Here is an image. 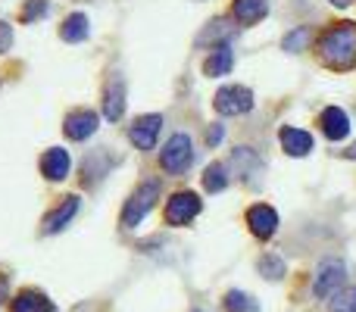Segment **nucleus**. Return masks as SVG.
<instances>
[{
	"label": "nucleus",
	"mask_w": 356,
	"mask_h": 312,
	"mask_svg": "<svg viewBox=\"0 0 356 312\" xmlns=\"http://www.w3.org/2000/svg\"><path fill=\"white\" fill-rule=\"evenodd\" d=\"M222 306H225V312H259L257 300L250 294H244V290H228Z\"/></svg>",
	"instance_id": "obj_20"
},
{
	"label": "nucleus",
	"mask_w": 356,
	"mask_h": 312,
	"mask_svg": "<svg viewBox=\"0 0 356 312\" xmlns=\"http://www.w3.org/2000/svg\"><path fill=\"white\" fill-rule=\"evenodd\" d=\"M269 13V0H234V19L241 25H257Z\"/></svg>",
	"instance_id": "obj_16"
},
{
	"label": "nucleus",
	"mask_w": 356,
	"mask_h": 312,
	"mask_svg": "<svg viewBox=\"0 0 356 312\" xmlns=\"http://www.w3.org/2000/svg\"><path fill=\"white\" fill-rule=\"evenodd\" d=\"M309 41V28L307 25H300V28H294L288 38H284V50H291V54H300L303 47H307Z\"/></svg>",
	"instance_id": "obj_24"
},
{
	"label": "nucleus",
	"mask_w": 356,
	"mask_h": 312,
	"mask_svg": "<svg viewBox=\"0 0 356 312\" xmlns=\"http://www.w3.org/2000/svg\"><path fill=\"white\" fill-rule=\"evenodd\" d=\"M104 116L106 122H119L125 116V79L119 72H113L104 88Z\"/></svg>",
	"instance_id": "obj_8"
},
{
	"label": "nucleus",
	"mask_w": 356,
	"mask_h": 312,
	"mask_svg": "<svg viewBox=\"0 0 356 312\" xmlns=\"http://www.w3.org/2000/svg\"><path fill=\"white\" fill-rule=\"evenodd\" d=\"M259 272H263L269 281H282L284 275V263L275 256V253H266V256H259Z\"/></svg>",
	"instance_id": "obj_22"
},
{
	"label": "nucleus",
	"mask_w": 356,
	"mask_h": 312,
	"mask_svg": "<svg viewBox=\"0 0 356 312\" xmlns=\"http://www.w3.org/2000/svg\"><path fill=\"white\" fill-rule=\"evenodd\" d=\"M200 197L194 194V190H178V194L169 197V203H166V222L169 225H175V228H181V225H188L191 219H194L197 213H200Z\"/></svg>",
	"instance_id": "obj_6"
},
{
	"label": "nucleus",
	"mask_w": 356,
	"mask_h": 312,
	"mask_svg": "<svg viewBox=\"0 0 356 312\" xmlns=\"http://www.w3.org/2000/svg\"><path fill=\"white\" fill-rule=\"evenodd\" d=\"M225 184H228L225 165H222V163L207 165V172H203V188H207L209 194H216V190H225Z\"/></svg>",
	"instance_id": "obj_21"
},
{
	"label": "nucleus",
	"mask_w": 356,
	"mask_h": 312,
	"mask_svg": "<svg viewBox=\"0 0 356 312\" xmlns=\"http://www.w3.org/2000/svg\"><path fill=\"white\" fill-rule=\"evenodd\" d=\"M156 200H160V181H156V178H147V181H141L135 190H131L129 200H125L122 225H125V228H138L144 215L154 209Z\"/></svg>",
	"instance_id": "obj_2"
},
{
	"label": "nucleus",
	"mask_w": 356,
	"mask_h": 312,
	"mask_svg": "<svg viewBox=\"0 0 356 312\" xmlns=\"http://www.w3.org/2000/svg\"><path fill=\"white\" fill-rule=\"evenodd\" d=\"M344 156H347V159H356V144H353V147H347V150H344Z\"/></svg>",
	"instance_id": "obj_29"
},
{
	"label": "nucleus",
	"mask_w": 356,
	"mask_h": 312,
	"mask_svg": "<svg viewBox=\"0 0 356 312\" xmlns=\"http://www.w3.org/2000/svg\"><path fill=\"white\" fill-rule=\"evenodd\" d=\"M10 300V288H6V275H0V303Z\"/></svg>",
	"instance_id": "obj_28"
},
{
	"label": "nucleus",
	"mask_w": 356,
	"mask_h": 312,
	"mask_svg": "<svg viewBox=\"0 0 356 312\" xmlns=\"http://www.w3.org/2000/svg\"><path fill=\"white\" fill-rule=\"evenodd\" d=\"M10 312H56V306L50 303L47 294H41L35 288H25L10 300Z\"/></svg>",
	"instance_id": "obj_12"
},
{
	"label": "nucleus",
	"mask_w": 356,
	"mask_h": 312,
	"mask_svg": "<svg viewBox=\"0 0 356 312\" xmlns=\"http://www.w3.org/2000/svg\"><path fill=\"white\" fill-rule=\"evenodd\" d=\"M79 213V197L75 194H69V197H63L60 203H56V209H50L47 215H44V222H41V231L44 234H56V231H63V228L72 222V215Z\"/></svg>",
	"instance_id": "obj_10"
},
{
	"label": "nucleus",
	"mask_w": 356,
	"mask_h": 312,
	"mask_svg": "<svg viewBox=\"0 0 356 312\" xmlns=\"http://www.w3.org/2000/svg\"><path fill=\"white\" fill-rule=\"evenodd\" d=\"M232 35H234V25L228 22V19H216V22H209L207 28L197 35V44H200V47H203V44H209V41H222V44H225Z\"/></svg>",
	"instance_id": "obj_19"
},
{
	"label": "nucleus",
	"mask_w": 356,
	"mask_h": 312,
	"mask_svg": "<svg viewBox=\"0 0 356 312\" xmlns=\"http://www.w3.org/2000/svg\"><path fill=\"white\" fill-rule=\"evenodd\" d=\"M191 159H194V144H191L188 135H172L166 141V150L160 154V165L166 172H172V175H178V172H184L191 165Z\"/></svg>",
	"instance_id": "obj_5"
},
{
	"label": "nucleus",
	"mask_w": 356,
	"mask_h": 312,
	"mask_svg": "<svg viewBox=\"0 0 356 312\" xmlns=\"http://www.w3.org/2000/svg\"><path fill=\"white\" fill-rule=\"evenodd\" d=\"M222 135H225V131H222V125H213V129L207 131V144H213V147H216V144L222 141Z\"/></svg>",
	"instance_id": "obj_27"
},
{
	"label": "nucleus",
	"mask_w": 356,
	"mask_h": 312,
	"mask_svg": "<svg viewBox=\"0 0 356 312\" xmlns=\"http://www.w3.org/2000/svg\"><path fill=\"white\" fill-rule=\"evenodd\" d=\"M344 281H347L344 263H338V259H328V263H322L319 272H316L313 294L319 297V300H328V297H334V294H341V290H344Z\"/></svg>",
	"instance_id": "obj_4"
},
{
	"label": "nucleus",
	"mask_w": 356,
	"mask_h": 312,
	"mask_svg": "<svg viewBox=\"0 0 356 312\" xmlns=\"http://www.w3.org/2000/svg\"><path fill=\"white\" fill-rule=\"evenodd\" d=\"M97 113L94 110H75L66 116V122H63V131H66V138H72V141H85V138H91L94 131H97Z\"/></svg>",
	"instance_id": "obj_11"
},
{
	"label": "nucleus",
	"mask_w": 356,
	"mask_h": 312,
	"mask_svg": "<svg viewBox=\"0 0 356 312\" xmlns=\"http://www.w3.org/2000/svg\"><path fill=\"white\" fill-rule=\"evenodd\" d=\"M332 312H356V284L353 288H344L341 294H334Z\"/></svg>",
	"instance_id": "obj_23"
},
{
	"label": "nucleus",
	"mask_w": 356,
	"mask_h": 312,
	"mask_svg": "<svg viewBox=\"0 0 356 312\" xmlns=\"http://www.w3.org/2000/svg\"><path fill=\"white\" fill-rule=\"evenodd\" d=\"M319 125H322V131H325L328 141H341V138L350 135V116H347L341 106H328V110H322Z\"/></svg>",
	"instance_id": "obj_13"
},
{
	"label": "nucleus",
	"mask_w": 356,
	"mask_h": 312,
	"mask_svg": "<svg viewBox=\"0 0 356 312\" xmlns=\"http://www.w3.org/2000/svg\"><path fill=\"white\" fill-rule=\"evenodd\" d=\"M213 106L222 116H244V113L253 110V91L244 85H225L216 91Z\"/></svg>",
	"instance_id": "obj_3"
},
{
	"label": "nucleus",
	"mask_w": 356,
	"mask_h": 312,
	"mask_svg": "<svg viewBox=\"0 0 356 312\" xmlns=\"http://www.w3.org/2000/svg\"><path fill=\"white\" fill-rule=\"evenodd\" d=\"M88 31H91V25H88V16H85V13H72V16H66V22L60 25V38H63L66 44L85 41Z\"/></svg>",
	"instance_id": "obj_18"
},
{
	"label": "nucleus",
	"mask_w": 356,
	"mask_h": 312,
	"mask_svg": "<svg viewBox=\"0 0 356 312\" xmlns=\"http://www.w3.org/2000/svg\"><path fill=\"white\" fill-rule=\"evenodd\" d=\"M69 169H72L69 150H63V147H50L47 154L41 156V172H44V178H50V181H63V178L69 175Z\"/></svg>",
	"instance_id": "obj_14"
},
{
	"label": "nucleus",
	"mask_w": 356,
	"mask_h": 312,
	"mask_svg": "<svg viewBox=\"0 0 356 312\" xmlns=\"http://www.w3.org/2000/svg\"><path fill=\"white\" fill-rule=\"evenodd\" d=\"M44 13H47V0H29L22 10V22H31V19L44 16Z\"/></svg>",
	"instance_id": "obj_25"
},
{
	"label": "nucleus",
	"mask_w": 356,
	"mask_h": 312,
	"mask_svg": "<svg viewBox=\"0 0 356 312\" xmlns=\"http://www.w3.org/2000/svg\"><path fill=\"white\" fill-rule=\"evenodd\" d=\"M232 66H234L232 47H228V44H219V47H216L213 54L207 56V63H203V72L216 79V75H228V72H232Z\"/></svg>",
	"instance_id": "obj_17"
},
{
	"label": "nucleus",
	"mask_w": 356,
	"mask_h": 312,
	"mask_svg": "<svg viewBox=\"0 0 356 312\" xmlns=\"http://www.w3.org/2000/svg\"><path fill=\"white\" fill-rule=\"evenodd\" d=\"M332 3H338V6H347V3H350V0H332Z\"/></svg>",
	"instance_id": "obj_30"
},
{
	"label": "nucleus",
	"mask_w": 356,
	"mask_h": 312,
	"mask_svg": "<svg viewBox=\"0 0 356 312\" xmlns=\"http://www.w3.org/2000/svg\"><path fill=\"white\" fill-rule=\"evenodd\" d=\"M316 47H319V56L328 69H338V72L353 69L356 66V22H338L332 28H325Z\"/></svg>",
	"instance_id": "obj_1"
},
{
	"label": "nucleus",
	"mask_w": 356,
	"mask_h": 312,
	"mask_svg": "<svg viewBox=\"0 0 356 312\" xmlns=\"http://www.w3.org/2000/svg\"><path fill=\"white\" fill-rule=\"evenodd\" d=\"M247 225H250L253 238L269 240L278 231V213L272 206H266V203H257V206L247 209Z\"/></svg>",
	"instance_id": "obj_9"
},
{
	"label": "nucleus",
	"mask_w": 356,
	"mask_h": 312,
	"mask_svg": "<svg viewBox=\"0 0 356 312\" xmlns=\"http://www.w3.org/2000/svg\"><path fill=\"white\" fill-rule=\"evenodd\" d=\"M278 141H282L284 154H291V156H307L309 150H313V138L300 129H291V125H284V129L278 131Z\"/></svg>",
	"instance_id": "obj_15"
},
{
	"label": "nucleus",
	"mask_w": 356,
	"mask_h": 312,
	"mask_svg": "<svg viewBox=\"0 0 356 312\" xmlns=\"http://www.w3.org/2000/svg\"><path fill=\"white\" fill-rule=\"evenodd\" d=\"M163 129V116L160 113H150V116H138L129 129V141L135 144L138 150H154L156 135Z\"/></svg>",
	"instance_id": "obj_7"
},
{
	"label": "nucleus",
	"mask_w": 356,
	"mask_h": 312,
	"mask_svg": "<svg viewBox=\"0 0 356 312\" xmlns=\"http://www.w3.org/2000/svg\"><path fill=\"white\" fill-rule=\"evenodd\" d=\"M13 44V28L6 22H0V54H6Z\"/></svg>",
	"instance_id": "obj_26"
}]
</instances>
